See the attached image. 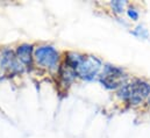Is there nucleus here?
Returning <instances> with one entry per match:
<instances>
[{
    "mask_svg": "<svg viewBox=\"0 0 150 138\" xmlns=\"http://www.w3.org/2000/svg\"><path fill=\"white\" fill-rule=\"evenodd\" d=\"M34 58L40 66L52 70L57 68L59 61V54L51 45H41L35 49Z\"/></svg>",
    "mask_w": 150,
    "mask_h": 138,
    "instance_id": "4",
    "label": "nucleus"
},
{
    "mask_svg": "<svg viewBox=\"0 0 150 138\" xmlns=\"http://www.w3.org/2000/svg\"><path fill=\"white\" fill-rule=\"evenodd\" d=\"M75 70L77 77L91 81L99 77L103 70V62L93 55H80L77 52H68L65 55V62Z\"/></svg>",
    "mask_w": 150,
    "mask_h": 138,
    "instance_id": "1",
    "label": "nucleus"
},
{
    "mask_svg": "<svg viewBox=\"0 0 150 138\" xmlns=\"http://www.w3.org/2000/svg\"><path fill=\"white\" fill-rule=\"evenodd\" d=\"M15 56L18 58V61L23 64L27 68H32L33 66V45L32 44H27L23 43L21 45H19L16 48V52Z\"/></svg>",
    "mask_w": 150,
    "mask_h": 138,
    "instance_id": "6",
    "label": "nucleus"
},
{
    "mask_svg": "<svg viewBox=\"0 0 150 138\" xmlns=\"http://www.w3.org/2000/svg\"><path fill=\"white\" fill-rule=\"evenodd\" d=\"M98 79L105 88L111 91H117L130 81V77L125 70L112 64H105L103 66Z\"/></svg>",
    "mask_w": 150,
    "mask_h": 138,
    "instance_id": "3",
    "label": "nucleus"
},
{
    "mask_svg": "<svg viewBox=\"0 0 150 138\" xmlns=\"http://www.w3.org/2000/svg\"><path fill=\"white\" fill-rule=\"evenodd\" d=\"M116 95L129 106H140L150 96V82L141 78H134L116 91Z\"/></svg>",
    "mask_w": 150,
    "mask_h": 138,
    "instance_id": "2",
    "label": "nucleus"
},
{
    "mask_svg": "<svg viewBox=\"0 0 150 138\" xmlns=\"http://www.w3.org/2000/svg\"><path fill=\"white\" fill-rule=\"evenodd\" d=\"M111 7H112L113 12L115 14H122L125 12V7H126V1H121V0H114L111 1Z\"/></svg>",
    "mask_w": 150,
    "mask_h": 138,
    "instance_id": "8",
    "label": "nucleus"
},
{
    "mask_svg": "<svg viewBox=\"0 0 150 138\" xmlns=\"http://www.w3.org/2000/svg\"><path fill=\"white\" fill-rule=\"evenodd\" d=\"M147 104H148V106L150 107V96L148 98V100H147Z\"/></svg>",
    "mask_w": 150,
    "mask_h": 138,
    "instance_id": "10",
    "label": "nucleus"
},
{
    "mask_svg": "<svg viewBox=\"0 0 150 138\" xmlns=\"http://www.w3.org/2000/svg\"><path fill=\"white\" fill-rule=\"evenodd\" d=\"M132 34L134 35V36H136V37L143 38V39H147V38L149 37V32H148V29H147L143 25H139V26L132 32Z\"/></svg>",
    "mask_w": 150,
    "mask_h": 138,
    "instance_id": "7",
    "label": "nucleus"
},
{
    "mask_svg": "<svg viewBox=\"0 0 150 138\" xmlns=\"http://www.w3.org/2000/svg\"><path fill=\"white\" fill-rule=\"evenodd\" d=\"M0 65H1L2 70L7 71L9 73H19V72L22 71L21 64L19 63L16 56L11 50H5L1 54Z\"/></svg>",
    "mask_w": 150,
    "mask_h": 138,
    "instance_id": "5",
    "label": "nucleus"
},
{
    "mask_svg": "<svg viewBox=\"0 0 150 138\" xmlns=\"http://www.w3.org/2000/svg\"><path fill=\"white\" fill-rule=\"evenodd\" d=\"M127 15H128L129 19H132L133 21H137L139 18H140L139 11H137L136 8H134V7H129V8L127 9Z\"/></svg>",
    "mask_w": 150,
    "mask_h": 138,
    "instance_id": "9",
    "label": "nucleus"
}]
</instances>
